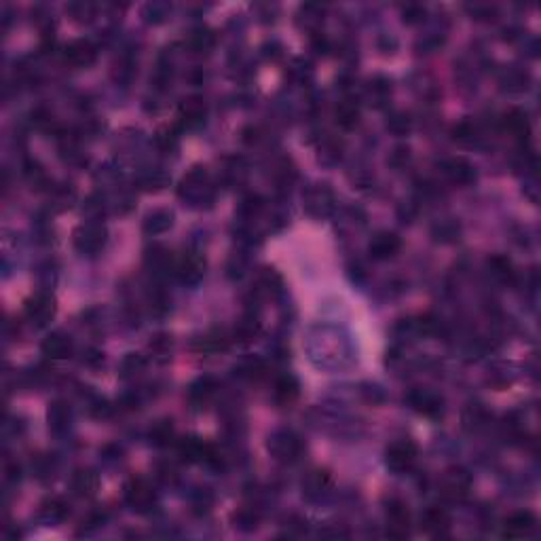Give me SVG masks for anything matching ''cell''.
I'll use <instances>...</instances> for the list:
<instances>
[{
  "label": "cell",
  "mask_w": 541,
  "mask_h": 541,
  "mask_svg": "<svg viewBox=\"0 0 541 541\" xmlns=\"http://www.w3.org/2000/svg\"><path fill=\"white\" fill-rule=\"evenodd\" d=\"M417 457H419V449L413 440H396L385 451V463L396 474L411 472L417 463Z\"/></svg>",
  "instance_id": "obj_1"
},
{
  "label": "cell",
  "mask_w": 541,
  "mask_h": 541,
  "mask_svg": "<svg viewBox=\"0 0 541 541\" xmlns=\"http://www.w3.org/2000/svg\"><path fill=\"white\" fill-rule=\"evenodd\" d=\"M123 495H125V504L133 510V512H148L154 502H157V493L152 489V485L144 478H131L125 489H123Z\"/></svg>",
  "instance_id": "obj_2"
},
{
  "label": "cell",
  "mask_w": 541,
  "mask_h": 541,
  "mask_svg": "<svg viewBox=\"0 0 541 541\" xmlns=\"http://www.w3.org/2000/svg\"><path fill=\"white\" fill-rule=\"evenodd\" d=\"M171 271L174 275L186 284V286H195L201 281L203 273H205V260L197 254V252H184L182 256H178L171 262Z\"/></svg>",
  "instance_id": "obj_3"
},
{
  "label": "cell",
  "mask_w": 541,
  "mask_h": 541,
  "mask_svg": "<svg viewBox=\"0 0 541 541\" xmlns=\"http://www.w3.org/2000/svg\"><path fill=\"white\" fill-rule=\"evenodd\" d=\"M269 451L277 461H296L303 455V440L292 432H277L269 438Z\"/></svg>",
  "instance_id": "obj_4"
},
{
  "label": "cell",
  "mask_w": 541,
  "mask_h": 541,
  "mask_svg": "<svg viewBox=\"0 0 541 541\" xmlns=\"http://www.w3.org/2000/svg\"><path fill=\"white\" fill-rule=\"evenodd\" d=\"M106 243V229L102 224L89 222L74 231V248L83 254H97Z\"/></svg>",
  "instance_id": "obj_5"
},
{
  "label": "cell",
  "mask_w": 541,
  "mask_h": 541,
  "mask_svg": "<svg viewBox=\"0 0 541 541\" xmlns=\"http://www.w3.org/2000/svg\"><path fill=\"white\" fill-rule=\"evenodd\" d=\"M178 453L188 463H216L218 453L212 444L203 442L201 438H184L178 444Z\"/></svg>",
  "instance_id": "obj_6"
},
{
  "label": "cell",
  "mask_w": 541,
  "mask_h": 541,
  "mask_svg": "<svg viewBox=\"0 0 541 541\" xmlns=\"http://www.w3.org/2000/svg\"><path fill=\"white\" fill-rule=\"evenodd\" d=\"M535 529H537V518H535V514L529 512V510H521V512H514L512 516L506 518L504 529H502V537H508V540H523V537H529Z\"/></svg>",
  "instance_id": "obj_7"
},
{
  "label": "cell",
  "mask_w": 541,
  "mask_h": 541,
  "mask_svg": "<svg viewBox=\"0 0 541 541\" xmlns=\"http://www.w3.org/2000/svg\"><path fill=\"white\" fill-rule=\"evenodd\" d=\"M411 533V512L408 506L400 499H394L387 508V535L404 540Z\"/></svg>",
  "instance_id": "obj_8"
},
{
  "label": "cell",
  "mask_w": 541,
  "mask_h": 541,
  "mask_svg": "<svg viewBox=\"0 0 541 541\" xmlns=\"http://www.w3.org/2000/svg\"><path fill=\"white\" fill-rule=\"evenodd\" d=\"M55 315V300L51 294L38 292L32 298L25 300V317L36 324V326H44L51 322V317Z\"/></svg>",
  "instance_id": "obj_9"
},
{
  "label": "cell",
  "mask_w": 541,
  "mask_h": 541,
  "mask_svg": "<svg viewBox=\"0 0 541 541\" xmlns=\"http://www.w3.org/2000/svg\"><path fill=\"white\" fill-rule=\"evenodd\" d=\"M97 57V49L91 40L87 38H78V40H72L66 44L63 49V59L70 63V66H76V68H87L95 61Z\"/></svg>",
  "instance_id": "obj_10"
},
{
  "label": "cell",
  "mask_w": 541,
  "mask_h": 541,
  "mask_svg": "<svg viewBox=\"0 0 541 541\" xmlns=\"http://www.w3.org/2000/svg\"><path fill=\"white\" fill-rule=\"evenodd\" d=\"M402 250V239L391 233V231H381L377 233L370 243H368V252L375 260H389L394 258L398 252Z\"/></svg>",
  "instance_id": "obj_11"
},
{
  "label": "cell",
  "mask_w": 541,
  "mask_h": 541,
  "mask_svg": "<svg viewBox=\"0 0 541 541\" xmlns=\"http://www.w3.org/2000/svg\"><path fill=\"white\" fill-rule=\"evenodd\" d=\"M472 487V478L466 470L461 468H453L444 474L442 478V495L449 497V499H461L468 495Z\"/></svg>",
  "instance_id": "obj_12"
},
{
  "label": "cell",
  "mask_w": 541,
  "mask_h": 541,
  "mask_svg": "<svg viewBox=\"0 0 541 541\" xmlns=\"http://www.w3.org/2000/svg\"><path fill=\"white\" fill-rule=\"evenodd\" d=\"M205 114H207V104L203 97L199 95H190V97H184L178 106V116L182 121V125L186 127H197L205 121Z\"/></svg>",
  "instance_id": "obj_13"
},
{
  "label": "cell",
  "mask_w": 541,
  "mask_h": 541,
  "mask_svg": "<svg viewBox=\"0 0 541 541\" xmlns=\"http://www.w3.org/2000/svg\"><path fill=\"white\" fill-rule=\"evenodd\" d=\"M442 169H444V176H446L453 184H459V186H468V184H472V182L476 180V167H474L468 159H463V157H453V159H449V161L442 165Z\"/></svg>",
  "instance_id": "obj_14"
},
{
  "label": "cell",
  "mask_w": 541,
  "mask_h": 541,
  "mask_svg": "<svg viewBox=\"0 0 541 541\" xmlns=\"http://www.w3.org/2000/svg\"><path fill=\"white\" fill-rule=\"evenodd\" d=\"M421 529L427 533V535H436V537H442L449 533L451 529V514L444 510V508H430L423 512L421 516Z\"/></svg>",
  "instance_id": "obj_15"
},
{
  "label": "cell",
  "mask_w": 541,
  "mask_h": 541,
  "mask_svg": "<svg viewBox=\"0 0 541 541\" xmlns=\"http://www.w3.org/2000/svg\"><path fill=\"white\" fill-rule=\"evenodd\" d=\"M205 188H207V174H205L201 167H197V169H193V171L182 180L178 193H180V197L186 199V201H199V199H203Z\"/></svg>",
  "instance_id": "obj_16"
},
{
  "label": "cell",
  "mask_w": 541,
  "mask_h": 541,
  "mask_svg": "<svg viewBox=\"0 0 541 541\" xmlns=\"http://www.w3.org/2000/svg\"><path fill=\"white\" fill-rule=\"evenodd\" d=\"M42 353L51 360H66L72 355V341L61 332H53L42 341Z\"/></svg>",
  "instance_id": "obj_17"
},
{
  "label": "cell",
  "mask_w": 541,
  "mask_h": 541,
  "mask_svg": "<svg viewBox=\"0 0 541 541\" xmlns=\"http://www.w3.org/2000/svg\"><path fill=\"white\" fill-rule=\"evenodd\" d=\"M300 396V385L294 377L286 375L281 379L275 381V387H273V398L279 406H290L298 400Z\"/></svg>",
  "instance_id": "obj_18"
},
{
  "label": "cell",
  "mask_w": 541,
  "mask_h": 541,
  "mask_svg": "<svg viewBox=\"0 0 541 541\" xmlns=\"http://www.w3.org/2000/svg\"><path fill=\"white\" fill-rule=\"evenodd\" d=\"M408 402L413 404L415 411L427 415V417H438L442 413V398H438L436 394L417 389L408 396Z\"/></svg>",
  "instance_id": "obj_19"
},
{
  "label": "cell",
  "mask_w": 541,
  "mask_h": 541,
  "mask_svg": "<svg viewBox=\"0 0 541 541\" xmlns=\"http://www.w3.org/2000/svg\"><path fill=\"white\" fill-rule=\"evenodd\" d=\"M97 487H99V478L91 470H78L70 480V489L76 497H91L95 495Z\"/></svg>",
  "instance_id": "obj_20"
},
{
  "label": "cell",
  "mask_w": 541,
  "mask_h": 541,
  "mask_svg": "<svg viewBox=\"0 0 541 541\" xmlns=\"http://www.w3.org/2000/svg\"><path fill=\"white\" fill-rule=\"evenodd\" d=\"M504 125L506 129L514 135V138H521V140H527L529 133H531V123H529V116L525 110L521 108H514L506 114L504 118Z\"/></svg>",
  "instance_id": "obj_21"
},
{
  "label": "cell",
  "mask_w": 541,
  "mask_h": 541,
  "mask_svg": "<svg viewBox=\"0 0 541 541\" xmlns=\"http://www.w3.org/2000/svg\"><path fill=\"white\" fill-rule=\"evenodd\" d=\"M334 118L336 125L343 129H353L360 123V106L351 99H343L336 108H334Z\"/></svg>",
  "instance_id": "obj_22"
},
{
  "label": "cell",
  "mask_w": 541,
  "mask_h": 541,
  "mask_svg": "<svg viewBox=\"0 0 541 541\" xmlns=\"http://www.w3.org/2000/svg\"><path fill=\"white\" fill-rule=\"evenodd\" d=\"M231 341L233 339L224 330H214V332H207L205 336H201L195 347L203 353H216V351H224L231 345Z\"/></svg>",
  "instance_id": "obj_23"
},
{
  "label": "cell",
  "mask_w": 541,
  "mask_h": 541,
  "mask_svg": "<svg viewBox=\"0 0 541 541\" xmlns=\"http://www.w3.org/2000/svg\"><path fill=\"white\" fill-rule=\"evenodd\" d=\"M174 224V214L169 209H154L152 214L146 216L144 220V231L150 235H161L165 231H169Z\"/></svg>",
  "instance_id": "obj_24"
},
{
  "label": "cell",
  "mask_w": 541,
  "mask_h": 541,
  "mask_svg": "<svg viewBox=\"0 0 541 541\" xmlns=\"http://www.w3.org/2000/svg\"><path fill=\"white\" fill-rule=\"evenodd\" d=\"M216 389H218V385H216V381H214L212 377H201V379H197V381L190 385L188 398H190V402H195V404H205V402L216 394Z\"/></svg>",
  "instance_id": "obj_25"
},
{
  "label": "cell",
  "mask_w": 541,
  "mask_h": 541,
  "mask_svg": "<svg viewBox=\"0 0 541 541\" xmlns=\"http://www.w3.org/2000/svg\"><path fill=\"white\" fill-rule=\"evenodd\" d=\"M174 436H176L174 425H171V421H167V419L157 421V423L150 427V432H148V438H150V442H152L154 446H167V444H171V442H174Z\"/></svg>",
  "instance_id": "obj_26"
},
{
  "label": "cell",
  "mask_w": 541,
  "mask_h": 541,
  "mask_svg": "<svg viewBox=\"0 0 541 541\" xmlns=\"http://www.w3.org/2000/svg\"><path fill=\"white\" fill-rule=\"evenodd\" d=\"M328 485H330V476L324 470H315L303 480V489L307 495H320L328 489Z\"/></svg>",
  "instance_id": "obj_27"
},
{
  "label": "cell",
  "mask_w": 541,
  "mask_h": 541,
  "mask_svg": "<svg viewBox=\"0 0 541 541\" xmlns=\"http://www.w3.org/2000/svg\"><path fill=\"white\" fill-rule=\"evenodd\" d=\"M489 419H491V415H489L487 408L480 406V404L470 406V408L463 413V423H466L468 430H480V427H485V425L489 423Z\"/></svg>",
  "instance_id": "obj_28"
},
{
  "label": "cell",
  "mask_w": 541,
  "mask_h": 541,
  "mask_svg": "<svg viewBox=\"0 0 541 541\" xmlns=\"http://www.w3.org/2000/svg\"><path fill=\"white\" fill-rule=\"evenodd\" d=\"M489 269H491V273H493L497 279H502V281H512L514 275H516L512 262H510L506 256H493V258H489Z\"/></svg>",
  "instance_id": "obj_29"
},
{
  "label": "cell",
  "mask_w": 541,
  "mask_h": 541,
  "mask_svg": "<svg viewBox=\"0 0 541 541\" xmlns=\"http://www.w3.org/2000/svg\"><path fill=\"white\" fill-rule=\"evenodd\" d=\"M40 514L49 521V523H59L68 516V504L63 499H49L47 504H42Z\"/></svg>",
  "instance_id": "obj_30"
},
{
  "label": "cell",
  "mask_w": 541,
  "mask_h": 541,
  "mask_svg": "<svg viewBox=\"0 0 541 541\" xmlns=\"http://www.w3.org/2000/svg\"><path fill=\"white\" fill-rule=\"evenodd\" d=\"M216 38L209 30H195L190 36H188V47L195 51V53H203V51H209L214 47Z\"/></svg>",
  "instance_id": "obj_31"
},
{
  "label": "cell",
  "mask_w": 541,
  "mask_h": 541,
  "mask_svg": "<svg viewBox=\"0 0 541 541\" xmlns=\"http://www.w3.org/2000/svg\"><path fill=\"white\" fill-rule=\"evenodd\" d=\"M453 138H455L457 142L472 144V142L478 138V127H476L472 121H461V123L453 129Z\"/></svg>",
  "instance_id": "obj_32"
},
{
  "label": "cell",
  "mask_w": 541,
  "mask_h": 541,
  "mask_svg": "<svg viewBox=\"0 0 541 541\" xmlns=\"http://www.w3.org/2000/svg\"><path fill=\"white\" fill-rule=\"evenodd\" d=\"M70 419V411L63 402H53L49 408V423L53 427H63Z\"/></svg>",
  "instance_id": "obj_33"
},
{
  "label": "cell",
  "mask_w": 541,
  "mask_h": 541,
  "mask_svg": "<svg viewBox=\"0 0 541 541\" xmlns=\"http://www.w3.org/2000/svg\"><path fill=\"white\" fill-rule=\"evenodd\" d=\"M387 129L398 133V135H404V133L411 131V118L406 114H394L387 123Z\"/></svg>",
  "instance_id": "obj_34"
},
{
  "label": "cell",
  "mask_w": 541,
  "mask_h": 541,
  "mask_svg": "<svg viewBox=\"0 0 541 541\" xmlns=\"http://www.w3.org/2000/svg\"><path fill=\"white\" fill-rule=\"evenodd\" d=\"M235 527L243 529V531H250V529H256L258 525V516L252 512V510H241L239 514H235Z\"/></svg>",
  "instance_id": "obj_35"
},
{
  "label": "cell",
  "mask_w": 541,
  "mask_h": 541,
  "mask_svg": "<svg viewBox=\"0 0 541 541\" xmlns=\"http://www.w3.org/2000/svg\"><path fill=\"white\" fill-rule=\"evenodd\" d=\"M142 184H144L146 190H159V188H163L167 184V176L163 171H152V174H148L142 180Z\"/></svg>",
  "instance_id": "obj_36"
},
{
  "label": "cell",
  "mask_w": 541,
  "mask_h": 541,
  "mask_svg": "<svg viewBox=\"0 0 541 541\" xmlns=\"http://www.w3.org/2000/svg\"><path fill=\"white\" fill-rule=\"evenodd\" d=\"M506 83H508L506 87H508L510 91H523V89H527V87H529V85H527V83H529V76H527V74H523V72H516V70H514V72H510V74H508V80H506Z\"/></svg>",
  "instance_id": "obj_37"
},
{
  "label": "cell",
  "mask_w": 541,
  "mask_h": 541,
  "mask_svg": "<svg viewBox=\"0 0 541 541\" xmlns=\"http://www.w3.org/2000/svg\"><path fill=\"white\" fill-rule=\"evenodd\" d=\"M157 144H159V148H163V150H171V148L178 144L176 131H174V129H161V131L157 133Z\"/></svg>",
  "instance_id": "obj_38"
},
{
  "label": "cell",
  "mask_w": 541,
  "mask_h": 541,
  "mask_svg": "<svg viewBox=\"0 0 541 541\" xmlns=\"http://www.w3.org/2000/svg\"><path fill=\"white\" fill-rule=\"evenodd\" d=\"M144 368V360L140 358V355H127L125 360H123V375L127 377V375H133V372H140Z\"/></svg>",
  "instance_id": "obj_39"
},
{
  "label": "cell",
  "mask_w": 541,
  "mask_h": 541,
  "mask_svg": "<svg viewBox=\"0 0 541 541\" xmlns=\"http://www.w3.org/2000/svg\"><path fill=\"white\" fill-rule=\"evenodd\" d=\"M423 17H425V8H421V6H408V8L404 11V21H406V23L423 21Z\"/></svg>",
  "instance_id": "obj_40"
},
{
  "label": "cell",
  "mask_w": 541,
  "mask_h": 541,
  "mask_svg": "<svg viewBox=\"0 0 541 541\" xmlns=\"http://www.w3.org/2000/svg\"><path fill=\"white\" fill-rule=\"evenodd\" d=\"M169 347H171V341H169L167 336H157V339L150 343V349L157 351V353H167Z\"/></svg>",
  "instance_id": "obj_41"
}]
</instances>
